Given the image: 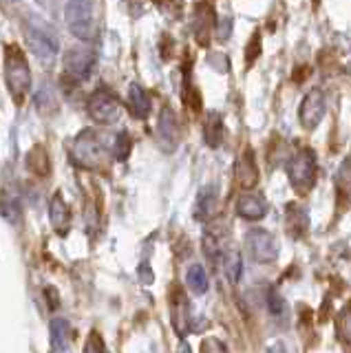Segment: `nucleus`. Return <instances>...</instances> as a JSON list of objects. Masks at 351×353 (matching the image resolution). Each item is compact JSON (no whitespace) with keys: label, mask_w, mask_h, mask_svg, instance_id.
Wrapping results in <instances>:
<instances>
[{"label":"nucleus","mask_w":351,"mask_h":353,"mask_svg":"<svg viewBox=\"0 0 351 353\" xmlns=\"http://www.w3.org/2000/svg\"><path fill=\"white\" fill-rule=\"evenodd\" d=\"M5 82L16 104L23 102L31 88V71L27 58L14 44L5 49Z\"/></svg>","instance_id":"1"},{"label":"nucleus","mask_w":351,"mask_h":353,"mask_svg":"<svg viewBox=\"0 0 351 353\" xmlns=\"http://www.w3.org/2000/svg\"><path fill=\"white\" fill-rule=\"evenodd\" d=\"M25 38H27L29 49L45 62H51L60 51V40L56 36V31H53V27L36 16H29L25 20Z\"/></svg>","instance_id":"2"},{"label":"nucleus","mask_w":351,"mask_h":353,"mask_svg":"<svg viewBox=\"0 0 351 353\" xmlns=\"http://www.w3.org/2000/svg\"><path fill=\"white\" fill-rule=\"evenodd\" d=\"M64 20L75 38L82 42H91L95 38V20L91 0H69L64 9Z\"/></svg>","instance_id":"3"},{"label":"nucleus","mask_w":351,"mask_h":353,"mask_svg":"<svg viewBox=\"0 0 351 353\" xmlns=\"http://www.w3.org/2000/svg\"><path fill=\"white\" fill-rule=\"evenodd\" d=\"M288 176L299 192L312 190L316 183V154L310 148H299L288 161Z\"/></svg>","instance_id":"4"},{"label":"nucleus","mask_w":351,"mask_h":353,"mask_svg":"<svg viewBox=\"0 0 351 353\" xmlns=\"http://www.w3.org/2000/svg\"><path fill=\"white\" fill-rule=\"evenodd\" d=\"M104 143L100 141V135L93 132L91 128L82 130L73 141V161L82 165V168H97L104 159Z\"/></svg>","instance_id":"5"},{"label":"nucleus","mask_w":351,"mask_h":353,"mask_svg":"<svg viewBox=\"0 0 351 353\" xmlns=\"http://www.w3.org/2000/svg\"><path fill=\"white\" fill-rule=\"evenodd\" d=\"M245 250L254 263H272L279 259V241L268 230H250L245 236Z\"/></svg>","instance_id":"6"},{"label":"nucleus","mask_w":351,"mask_h":353,"mask_svg":"<svg viewBox=\"0 0 351 353\" xmlns=\"http://www.w3.org/2000/svg\"><path fill=\"white\" fill-rule=\"evenodd\" d=\"M89 115L97 124H113L122 115V106H119V99L111 91L97 88L89 97Z\"/></svg>","instance_id":"7"},{"label":"nucleus","mask_w":351,"mask_h":353,"mask_svg":"<svg viewBox=\"0 0 351 353\" xmlns=\"http://www.w3.org/2000/svg\"><path fill=\"white\" fill-rule=\"evenodd\" d=\"M95 64V53L89 49H73L64 55V75L73 82H84L91 75Z\"/></svg>","instance_id":"8"},{"label":"nucleus","mask_w":351,"mask_h":353,"mask_svg":"<svg viewBox=\"0 0 351 353\" xmlns=\"http://www.w3.org/2000/svg\"><path fill=\"white\" fill-rule=\"evenodd\" d=\"M299 117H301V124L310 130L321 124V119L325 117V95H323V91L314 88V91H310L303 97Z\"/></svg>","instance_id":"9"},{"label":"nucleus","mask_w":351,"mask_h":353,"mask_svg":"<svg viewBox=\"0 0 351 353\" xmlns=\"http://www.w3.org/2000/svg\"><path fill=\"white\" fill-rule=\"evenodd\" d=\"M157 135L161 146L166 150H172L177 146L179 141V124H177V117L170 108H163L161 115H159V126H157Z\"/></svg>","instance_id":"10"},{"label":"nucleus","mask_w":351,"mask_h":353,"mask_svg":"<svg viewBox=\"0 0 351 353\" xmlns=\"http://www.w3.org/2000/svg\"><path fill=\"white\" fill-rule=\"evenodd\" d=\"M268 201L263 194H241L237 201V212L248 221H259L268 214Z\"/></svg>","instance_id":"11"},{"label":"nucleus","mask_w":351,"mask_h":353,"mask_svg":"<svg viewBox=\"0 0 351 353\" xmlns=\"http://www.w3.org/2000/svg\"><path fill=\"white\" fill-rule=\"evenodd\" d=\"M49 219L53 230L58 232L60 236H67L71 230V210L64 203V199L60 194H53L51 203H49Z\"/></svg>","instance_id":"12"},{"label":"nucleus","mask_w":351,"mask_h":353,"mask_svg":"<svg viewBox=\"0 0 351 353\" xmlns=\"http://www.w3.org/2000/svg\"><path fill=\"white\" fill-rule=\"evenodd\" d=\"M51 349L53 353H67L73 342V327L64 318H53L51 320Z\"/></svg>","instance_id":"13"},{"label":"nucleus","mask_w":351,"mask_h":353,"mask_svg":"<svg viewBox=\"0 0 351 353\" xmlns=\"http://www.w3.org/2000/svg\"><path fill=\"white\" fill-rule=\"evenodd\" d=\"M217 265L228 276L230 283H239L241 274H243V259H241V252L239 250L225 245L223 252H221V256H219V261H217Z\"/></svg>","instance_id":"14"},{"label":"nucleus","mask_w":351,"mask_h":353,"mask_svg":"<svg viewBox=\"0 0 351 353\" xmlns=\"http://www.w3.org/2000/svg\"><path fill=\"white\" fill-rule=\"evenodd\" d=\"M150 95L139 84L128 86V110L137 119H146L150 115Z\"/></svg>","instance_id":"15"},{"label":"nucleus","mask_w":351,"mask_h":353,"mask_svg":"<svg viewBox=\"0 0 351 353\" xmlns=\"http://www.w3.org/2000/svg\"><path fill=\"white\" fill-rule=\"evenodd\" d=\"M285 228L292 236H303L307 228H310V219H307V212L301 205H288V219H285Z\"/></svg>","instance_id":"16"},{"label":"nucleus","mask_w":351,"mask_h":353,"mask_svg":"<svg viewBox=\"0 0 351 353\" xmlns=\"http://www.w3.org/2000/svg\"><path fill=\"white\" fill-rule=\"evenodd\" d=\"M237 179L243 188H252L259 181V168L254 163V157H252V152H245L243 157L237 161Z\"/></svg>","instance_id":"17"},{"label":"nucleus","mask_w":351,"mask_h":353,"mask_svg":"<svg viewBox=\"0 0 351 353\" xmlns=\"http://www.w3.org/2000/svg\"><path fill=\"white\" fill-rule=\"evenodd\" d=\"M203 139L210 148H217L223 141V119L219 113H210L203 126Z\"/></svg>","instance_id":"18"},{"label":"nucleus","mask_w":351,"mask_h":353,"mask_svg":"<svg viewBox=\"0 0 351 353\" xmlns=\"http://www.w3.org/2000/svg\"><path fill=\"white\" fill-rule=\"evenodd\" d=\"M217 190L214 188H205L199 194V201H197V208H194V219L197 221H208L217 210Z\"/></svg>","instance_id":"19"},{"label":"nucleus","mask_w":351,"mask_h":353,"mask_svg":"<svg viewBox=\"0 0 351 353\" xmlns=\"http://www.w3.org/2000/svg\"><path fill=\"white\" fill-rule=\"evenodd\" d=\"M27 168H29L31 172L40 174V176L49 174V159H47L45 148L36 146V148H31V150H29V154H27Z\"/></svg>","instance_id":"20"},{"label":"nucleus","mask_w":351,"mask_h":353,"mask_svg":"<svg viewBox=\"0 0 351 353\" xmlns=\"http://www.w3.org/2000/svg\"><path fill=\"white\" fill-rule=\"evenodd\" d=\"M210 27H212V11L210 7H199L194 14V33L197 38L201 42L208 40V33H210Z\"/></svg>","instance_id":"21"},{"label":"nucleus","mask_w":351,"mask_h":353,"mask_svg":"<svg viewBox=\"0 0 351 353\" xmlns=\"http://www.w3.org/2000/svg\"><path fill=\"white\" fill-rule=\"evenodd\" d=\"M185 283H188V287L194 294L208 292V274L201 265H192V268L188 270V274H185Z\"/></svg>","instance_id":"22"},{"label":"nucleus","mask_w":351,"mask_h":353,"mask_svg":"<svg viewBox=\"0 0 351 353\" xmlns=\"http://www.w3.org/2000/svg\"><path fill=\"white\" fill-rule=\"evenodd\" d=\"M338 336L351 345V305H347L338 316Z\"/></svg>","instance_id":"23"},{"label":"nucleus","mask_w":351,"mask_h":353,"mask_svg":"<svg viewBox=\"0 0 351 353\" xmlns=\"http://www.w3.org/2000/svg\"><path fill=\"white\" fill-rule=\"evenodd\" d=\"M130 152V137L128 132H119L115 137V143H113V154L117 159H126Z\"/></svg>","instance_id":"24"},{"label":"nucleus","mask_w":351,"mask_h":353,"mask_svg":"<svg viewBox=\"0 0 351 353\" xmlns=\"http://www.w3.org/2000/svg\"><path fill=\"white\" fill-rule=\"evenodd\" d=\"M0 212H3V216L7 221H12V223H16L18 216H20V203H18V199H12L9 196L7 201L0 203Z\"/></svg>","instance_id":"25"},{"label":"nucleus","mask_w":351,"mask_h":353,"mask_svg":"<svg viewBox=\"0 0 351 353\" xmlns=\"http://www.w3.org/2000/svg\"><path fill=\"white\" fill-rule=\"evenodd\" d=\"M338 185H340V190H343L345 194L351 196V159L340 165V170H338Z\"/></svg>","instance_id":"26"},{"label":"nucleus","mask_w":351,"mask_h":353,"mask_svg":"<svg viewBox=\"0 0 351 353\" xmlns=\"http://www.w3.org/2000/svg\"><path fill=\"white\" fill-rule=\"evenodd\" d=\"M270 312H272L274 318H285V316H288V305L283 303V298L277 292L270 294Z\"/></svg>","instance_id":"27"},{"label":"nucleus","mask_w":351,"mask_h":353,"mask_svg":"<svg viewBox=\"0 0 351 353\" xmlns=\"http://www.w3.org/2000/svg\"><path fill=\"white\" fill-rule=\"evenodd\" d=\"M84 353H104V342L97 331H91V336L84 345Z\"/></svg>","instance_id":"28"},{"label":"nucleus","mask_w":351,"mask_h":353,"mask_svg":"<svg viewBox=\"0 0 351 353\" xmlns=\"http://www.w3.org/2000/svg\"><path fill=\"white\" fill-rule=\"evenodd\" d=\"M201 353H228L225 345L217 338H205L201 342Z\"/></svg>","instance_id":"29"},{"label":"nucleus","mask_w":351,"mask_h":353,"mask_svg":"<svg viewBox=\"0 0 351 353\" xmlns=\"http://www.w3.org/2000/svg\"><path fill=\"white\" fill-rule=\"evenodd\" d=\"M259 49H261V38H259V33L254 38H252V42H250V47H248V62H252L257 58V53H259Z\"/></svg>","instance_id":"30"},{"label":"nucleus","mask_w":351,"mask_h":353,"mask_svg":"<svg viewBox=\"0 0 351 353\" xmlns=\"http://www.w3.org/2000/svg\"><path fill=\"white\" fill-rule=\"evenodd\" d=\"M179 353H190V347H188V342H183V345L179 347Z\"/></svg>","instance_id":"31"}]
</instances>
